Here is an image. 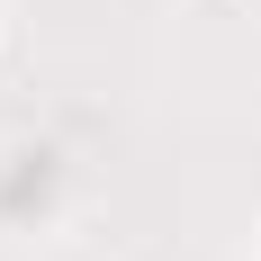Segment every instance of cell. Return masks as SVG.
<instances>
[{
  "label": "cell",
  "mask_w": 261,
  "mask_h": 261,
  "mask_svg": "<svg viewBox=\"0 0 261 261\" xmlns=\"http://www.w3.org/2000/svg\"><path fill=\"white\" fill-rule=\"evenodd\" d=\"M45 207H54V153L27 144L0 162V216H45Z\"/></svg>",
  "instance_id": "cell-1"
}]
</instances>
